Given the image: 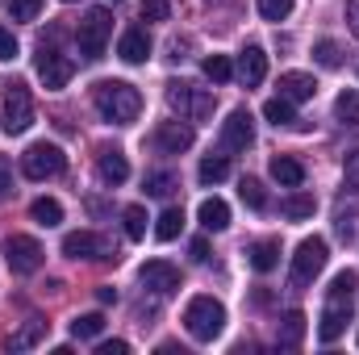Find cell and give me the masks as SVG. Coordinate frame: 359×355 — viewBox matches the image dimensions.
<instances>
[{
  "mask_svg": "<svg viewBox=\"0 0 359 355\" xmlns=\"http://www.w3.org/2000/svg\"><path fill=\"white\" fill-rule=\"evenodd\" d=\"M29 217L42 222V226H59V222H63V205H59L55 196H38V201L29 205Z\"/></svg>",
  "mask_w": 359,
  "mask_h": 355,
  "instance_id": "cb8c5ba5",
  "label": "cell"
},
{
  "mask_svg": "<svg viewBox=\"0 0 359 355\" xmlns=\"http://www.w3.org/2000/svg\"><path fill=\"white\" fill-rule=\"evenodd\" d=\"M109 38H113V17H109V8H88L84 21H80V29H76V46H80V55H84L88 63L104 59Z\"/></svg>",
  "mask_w": 359,
  "mask_h": 355,
  "instance_id": "5b68a950",
  "label": "cell"
},
{
  "mask_svg": "<svg viewBox=\"0 0 359 355\" xmlns=\"http://www.w3.org/2000/svg\"><path fill=\"white\" fill-rule=\"evenodd\" d=\"M117 55H121L126 63H147V55H151V34H147V29H126L121 42H117Z\"/></svg>",
  "mask_w": 359,
  "mask_h": 355,
  "instance_id": "e0dca14e",
  "label": "cell"
},
{
  "mask_svg": "<svg viewBox=\"0 0 359 355\" xmlns=\"http://www.w3.org/2000/svg\"><path fill=\"white\" fill-rule=\"evenodd\" d=\"M264 117H268L276 130H280V126H301V121H297V109H292V100H284V96H271L268 105H264Z\"/></svg>",
  "mask_w": 359,
  "mask_h": 355,
  "instance_id": "7402d4cb",
  "label": "cell"
},
{
  "mask_svg": "<svg viewBox=\"0 0 359 355\" xmlns=\"http://www.w3.org/2000/svg\"><path fill=\"white\" fill-rule=\"evenodd\" d=\"M301 335H305V314H284V322H280V335H276V343L280 347H297L301 343Z\"/></svg>",
  "mask_w": 359,
  "mask_h": 355,
  "instance_id": "d4e9b609",
  "label": "cell"
},
{
  "mask_svg": "<svg viewBox=\"0 0 359 355\" xmlns=\"http://www.w3.org/2000/svg\"><path fill=\"white\" fill-rule=\"evenodd\" d=\"M313 59H318L322 67H330V72H334V67H343V46H339V42H330V38H322V42L313 46Z\"/></svg>",
  "mask_w": 359,
  "mask_h": 355,
  "instance_id": "4dcf8cb0",
  "label": "cell"
},
{
  "mask_svg": "<svg viewBox=\"0 0 359 355\" xmlns=\"http://www.w3.org/2000/svg\"><path fill=\"white\" fill-rule=\"evenodd\" d=\"M234 76H238L247 88H259V84H264V76H268V55H264L259 46H247V51L238 55V67H234Z\"/></svg>",
  "mask_w": 359,
  "mask_h": 355,
  "instance_id": "5bb4252c",
  "label": "cell"
},
{
  "mask_svg": "<svg viewBox=\"0 0 359 355\" xmlns=\"http://www.w3.org/2000/svg\"><path fill=\"white\" fill-rule=\"evenodd\" d=\"M121 217H126V234H130V239L138 243V239L147 234V209H142V205H130V209H126Z\"/></svg>",
  "mask_w": 359,
  "mask_h": 355,
  "instance_id": "836d02e7",
  "label": "cell"
},
{
  "mask_svg": "<svg viewBox=\"0 0 359 355\" xmlns=\"http://www.w3.org/2000/svg\"><path fill=\"white\" fill-rule=\"evenodd\" d=\"M284 217H292V222L313 217V196H309V192H292V196L284 201Z\"/></svg>",
  "mask_w": 359,
  "mask_h": 355,
  "instance_id": "f1b7e54d",
  "label": "cell"
},
{
  "mask_svg": "<svg viewBox=\"0 0 359 355\" xmlns=\"http://www.w3.org/2000/svg\"><path fill=\"white\" fill-rule=\"evenodd\" d=\"M347 21H351V29L359 38V0H347Z\"/></svg>",
  "mask_w": 359,
  "mask_h": 355,
  "instance_id": "ee69618b",
  "label": "cell"
},
{
  "mask_svg": "<svg viewBox=\"0 0 359 355\" xmlns=\"http://www.w3.org/2000/svg\"><path fill=\"white\" fill-rule=\"evenodd\" d=\"M126 351H130L126 339H113V343H100V347H96V355H126Z\"/></svg>",
  "mask_w": 359,
  "mask_h": 355,
  "instance_id": "b9f144b4",
  "label": "cell"
},
{
  "mask_svg": "<svg viewBox=\"0 0 359 355\" xmlns=\"http://www.w3.org/2000/svg\"><path fill=\"white\" fill-rule=\"evenodd\" d=\"M138 280H142V288H151L155 297H172L180 288V267L168 264V260H151V264H142Z\"/></svg>",
  "mask_w": 359,
  "mask_h": 355,
  "instance_id": "7c38bea8",
  "label": "cell"
},
{
  "mask_svg": "<svg viewBox=\"0 0 359 355\" xmlns=\"http://www.w3.org/2000/svg\"><path fill=\"white\" fill-rule=\"evenodd\" d=\"M192 126H184V121H163L159 130H155V142H159V151H168V155H180V151H188L192 147Z\"/></svg>",
  "mask_w": 359,
  "mask_h": 355,
  "instance_id": "2e32d148",
  "label": "cell"
},
{
  "mask_svg": "<svg viewBox=\"0 0 359 355\" xmlns=\"http://www.w3.org/2000/svg\"><path fill=\"white\" fill-rule=\"evenodd\" d=\"M247 264L255 267L259 276H268L271 267L280 264V239H259V243H251V247H247Z\"/></svg>",
  "mask_w": 359,
  "mask_h": 355,
  "instance_id": "ac0fdd59",
  "label": "cell"
},
{
  "mask_svg": "<svg viewBox=\"0 0 359 355\" xmlns=\"http://www.w3.org/2000/svg\"><path fill=\"white\" fill-rule=\"evenodd\" d=\"M96 176L104 180L109 188L126 184V180H130V163H126V155L113 151V147H100V155H96Z\"/></svg>",
  "mask_w": 359,
  "mask_h": 355,
  "instance_id": "9a60e30c",
  "label": "cell"
},
{
  "mask_svg": "<svg viewBox=\"0 0 359 355\" xmlns=\"http://www.w3.org/2000/svg\"><path fill=\"white\" fill-rule=\"evenodd\" d=\"M313 92H318V84H313V76H305V72H284V76H280V96L292 100V105H297V100H309Z\"/></svg>",
  "mask_w": 359,
  "mask_h": 355,
  "instance_id": "ffe728a7",
  "label": "cell"
},
{
  "mask_svg": "<svg viewBox=\"0 0 359 355\" xmlns=\"http://www.w3.org/2000/svg\"><path fill=\"white\" fill-rule=\"evenodd\" d=\"M34 126V96H29V88L25 84H8V92H4V130L8 134H25Z\"/></svg>",
  "mask_w": 359,
  "mask_h": 355,
  "instance_id": "8fae6325",
  "label": "cell"
},
{
  "mask_svg": "<svg viewBox=\"0 0 359 355\" xmlns=\"http://www.w3.org/2000/svg\"><path fill=\"white\" fill-rule=\"evenodd\" d=\"M196 217H201V226H205V230H213V234H217V230H226V226H230V205H226L222 196H205V201H201V209H196Z\"/></svg>",
  "mask_w": 359,
  "mask_h": 355,
  "instance_id": "d6986e66",
  "label": "cell"
},
{
  "mask_svg": "<svg viewBox=\"0 0 359 355\" xmlns=\"http://www.w3.org/2000/svg\"><path fill=\"white\" fill-rule=\"evenodd\" d=\"M238 192H243V201H247V205H251V209H264V205H268V192H264V184H259V180H243V184H238Z\"/></svg>",
  "mask_w": 359,
  "mask_h": 355,
  "instance_id": "8d00e7d4",
  "label": "cell"
},
{
  "mask_svg": "<svg viewBox=\"0 0 359 355\" xmlns=\"http://www.w3.org/2000/svg\"><path fill=\"white\" fill-rule=\"evenodd\" d=\"M355 284H359L355 272H339V276L330 280V297H326V309H322V322H318V339H322V343H334V339L347 330Z\"/></svg>",
  "mask_w": 359,
  "mask_h": 355,
  "instance_id": "7a4b0ae2",
  "label": "cell"
},
{
  "mask_svg": "<svg viewBox=\"0 0 359 355\" xmlns=\"http://www.w3.org/2000/svg\"><path fill=\"white\" fill-rule=\"evenodd\" d=\"M4 255H8V267H13L17 276H34V272L42 267V260H46L42 243L29 239V234H8V239H4Z\"/></svg>",
  "mask_w": 359,
  "mask_h": 355,
  "instance_id": "30bf717a",
  "label": "cell"
},
{
  "mask_svg": "<svg viewBox=\"0 0 359 355\" xmlns=\"http://www.w3.org/2000/svg\"><path fill=\"white\" fill-rule=\"evenodd\" d=\"M4 13H8L13 21H38L42 0H4Z\"/></svg>",
  "mask_w": 359,
  "mask_h": 355,
  "instance_id": "d6a6232c",
  "label": "cell"
},
{
  "mask_svg": "<svg viewBox=\"0 0 359 355\" xmlns=\"http://www.w3.org/2000/svg\"><path fill=\"white\" fill-rule=\"evenodd\" d=\"M168 105H172V113H180L184 121H209L213 117V92L209 88H196V84H188V80H172L168 84Z\"/></svg>",
  "mask_w": 359,
  "mask_h": 355,
  "instance_id": "277c9868",
  "label": "cell"
},
{
  "mask_svg": "<svg viewBox=\"0 0 359 355\" xmlns=\"http://www.w3.org/2000/svg\"><path fill=\"white\" fill-rule=\"evenodd\" d=\"M180 230H184V209H163L159 213V226H155V239L159 243H172V239H180Z\"/></svg>",
  "mask_w": 359,
  "mask_h": 355,
  "instance_id": "4316f807",
  "label": "cell"
},
{
  "mask_svg": "<svg viewBox=\"0 0 359 355\" xmlns=\"http://www.w3.org/2000/svg\"><path fill=\"white\" fill-rule=\"evenodd\" d=\"M34 72H38V80H42V88L59 92L72 84V76H76V63L63 55V51H55V46H38V59H34Z\"/></svg>",
  "mask_w": 359,
  "mask_h": 355,
  "instance_id": "8992f818",
  "label": "cell"
},
{
  "mask_svg": "<svg viewBox=\"0 0 359 355\" xmlns=\"http://www.w3.org/2000/svg\"><path fill=\"white\" fill-rule=\"evenodd\" d=\"M63 168H67V155L55 142H34L21 155V172L29 180H55V176H63Z\"/></svg>",
  "mask_w": 359,
  "mask_h": 355,
  "instance_id": "ba28073f",
  "label": "cell"
},
{
  "mask_svg": "<svg viewBox=\"0 0 359 355\" xmlns=\"http://www.w3.org/2000/svg\"><path fill=\"white\" fill-rule=\"evenodd\" d=\"M176 192V176L172 172H151L147 176V196H172Z\"/></svg>",
  "mask_w": 359,
  "mask_h": 355,
  "instance_id": "e575fe53",
  "label": "cell"
},
{
  "mask_svg": "<svg viewBox=\"0 0 359 355\" xmlns=\"http://www.w3.org/2000/svg\"><path fill=\"white\" fill-rule=\"evenodd\" d=\"M251 142H255L251 113H247V109H234V113L222 121V151H247Z\"/></svg>",
  "mask_w": 359,
  "mask_h": 355,
  "instance_id": "4fadbf2b",
  "label": "cell"
},
{
  "mask_svg": "<svg viewBox=\"0 0 359 355\" xmlns=\"http://www.w3.org/2000/svg\"><path fill=\"white\" fill-rule=\"evenodd\" d=\"M192 260H196V264H205V260H209V243H205V239H196V243H192Z\"/></svg>",
  "mask_w": 359,
  "mask_h": 355,
  "instance_id": "7bdbcfd3",
  "label": "cell"
},
{
  "mask_svg": "<svg viewBox=\"0 0 359 355\" xmlns=\"http://www.w3.org/2000/svg\"><path fill=\"white\" fill-rule=\"evenodd\" d=\"M196 176H201V184H217V180H226L230 176V155H205L201 168H196Z\"/></svg>",
  "mask_w": 359,
  "mask_h": 355,
  "instance_id": "484cf974",
  "label": "cell"
},
{
  "mask_svg": "<svg viewBox=\"0 0 359 355\" xmlns=\"http://www.w3.org/2000/svg\"><path fill=\"white\" fill-rule=\"evenodd\" d=\"M63 255L67 260H88V264H104V260H117V247L92 230H72L63 239Z\"/></svg>",
  "mask_w": 359,
  "mask_h": 355,
  "instance_id": "9c48e42d",
  "label": "cell"
},
{
  "mask_svg": "<svg viewBox=\"0 0 359 355\" xmlns=\"http://www.w3.org/2000/svg\"><path fill=\"white\" fill-rule=\"evenodd\" d=\"M8 196H13V163L0 155V205H4Z\"/></svg>",
  "mask_w": 359,
  "mask_h": 355,
  "instance_id": "ab89813d",
  "label": "cell"
},
{
  "mask_svg": "<svg viewBox=\"0 0 359 355\" xmlns=\"http://www.w3.org/2000/svg\"><path fill=\"white\" fill-rule=\"evenodd\" d=\"M268 168H271V180L284 184V188H301V180H305V168H301L292 155H276Z\"/></svg>",
  "mask_w": 359,
  "mask_h": 355,
  "instance_id": "44dd1931",
  "label": "cell"
},
{
  "mask_svg": "<svg viewBox=\"0 0 359 355\" xmlns=\"http://www.w3.org/2000/svg\"><path fill=\"white\" fill-rule=\"evenodd\" d=\"M42 335H46V322H42V318H29V322L8 339V347H13V351H29L34 343H42Z\"/></svg>",
  "mask_w": 359,
  "mask_h": 355,
  "instance_id": "603a6c76",
  "label": "cell"
},
{
  "mask_svg": "<svg viewBox=\"0 0 359 355\" xmlns=\"http://www.w3.org/2000/svg\"><path fill=\"white\" fill-rule=\"evenodd\" d=\"M255 8H259L264 21H284L292 13V0H255Z\"/></svg>",
  "mask_w": 359,
  "mask_h": 355,
  "instance_id": "d590c367",
  "label": "cell"
},
{
  "mask_svg": "<svg viewBox=\"0 0 359 355\" xmlns=\"http://www.w3.org/2000/svg\"><path fill=\"white\" fill-rule=\"evenodd\" d=\"M104 330V314H80L72 322V339H96Z\"/></svg>",
  "mask_w": 359,
  "mask_h": 355,
  "instance_id": "f546056e",
  "label": "cell"
},
{
  "mask_svg": "<svg viewBox=\"0 0 359 355\" xmlns=\"http://www.w3.org/2000/svg\"><path fill=\"white\" fill-rule=\"evenodd\" d=\"M205 76H209L213 84H226V80H234V63H230L226 55H209V59H205Z\"/></svg>",
  "mask_w": 359,
  "mask_h": 355,
  "instance_id": "1f68e13d",
  "label": "cell"
},
{
  "mask_svg": "<svg viewBox=\"0 0 359 355\" xmlns=\"http://www.w3.org/2000/svg\"><path fill=\"white\" fill-rule=\"evenodd\" d=\"M92 105H96V113H100L104 121L130 126V121H138V113H142V92L134 88V84H126V80H100V84L92 88Z\"/></svg>",
  "mask_w": 359,
  "mask_h": 355,
  "instance_id": "6da1fadb",
  "label": "cell"
},
{
  "mask_svg": "<svg viewBox=\"0 0 359 355\" xmlns=\"http://www.w3.org/2000/svg\"><path fill=\"white\" fill-rule=\"evenodd\" d=\"M96 297H100V305H113V301H117V288H109V284H104Z\"/></svg>",
  "mask_w": 359,
  "mask_h": 355,
  "instance_id": "f6af8a7d",
  "label": "cell"
},
{
  "mask_svg": "<svg viewBox=\"0 0 359 355\" xmlns=\"http://www.w3.org/2000/svg\"><path fill=\"white\" fill-rule=\"evenodd\" d=\"M184 330H188L196 343H213V339L226 330V309H222V301H213V297H192V301L184 305Z\"/></svg>",
  "mask_w": 359,
  "mask_h": 355,
  "instance_id": "3957f363",
  "label": "cell"
},
{
  "mask_svg": "<svg viewBox=\"0 0 359 355\" xmlns=\"http://www.w3.org/2000/svg\"><path fill=\"white\" fill-rule=\"evenodd\" d=\"M67 4H72V0H67Z\"/></svg>",
  "mask_w": 359,
  "mask_h": 355,
  "instance_id": "bcb514c9",
  "label": "cell"
},
{
  "mask_svg": "<svg viewBox=\"0 0 359 355\" xmlns=\"http://www.w3.org/2000/svg\"><path fill=\"white\" fill-rule=\"evenodd\" d=\"M343 184H347L351 192H359V151H351V155L343 159Z\"/></svg>",
  "mask_w": 359,
  "mask_h": 355,
  "instance_id": "f35d334b",
  "label": "cell"
},
{
  "mask_svg": "<svg viewBox=\"0 0 359 355\" xmlns=\"http://www.w3.org/2000/svg\"><path fill=\"white\" fill-rule=\"evenodd\" d=\"M334 117H339L343 126H359V92L355 88L339 92V100H334Z\"/></svg>",
  "mask_w": 359,
  "mask_h": 355,
  "instance_id": "83f0119b",
  "label": "cell"
},
{
  "mask_svg": "<svg viewBox=\"0 0 359 355\" xmlns=\"http://www.w3.org/2000/svg\"><path fill=\"white\" fill-rule=\"evenodd\" d=\"M326 267V239H301V247H297V255H292V272H288V284L292 288H305V284H313V276Z\"/></svg>",
  "mask_w": 359,
  "mask_h": 355,
  "instance_id": "52a82bcc",
  "label": "cell"
},
{
  "mask_svg": "<svg viewBox=\"0 0 359 355\" xmlns=\"http://www.w3.org/2000/svg\"><path fill=\"white\" fill-rule=\"evenodd\" d=\"M8 59H17V38H13V29L0 25V63H8Z\"/></svg>",
  "mask_w": 359,
  "mask_h": 355,
  "instance_id": "60d3db41",
  "label": "cell"
},
{
  "mask_svg": "<svg viewBox=\"0 0 359 355\" xmlns=\"http://www.w3.org/2000/svg\"><path fill=\"white\" fill-rule=\"evenodd\" d=\"M172 17V0H147L142 4V21H168Z\"/></svg>",
  "mask_w": 359,
  "mask_h": 355,
  "instance_id": "74e56055",
  "label": "cell"
}]
</instances>
